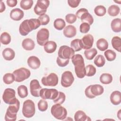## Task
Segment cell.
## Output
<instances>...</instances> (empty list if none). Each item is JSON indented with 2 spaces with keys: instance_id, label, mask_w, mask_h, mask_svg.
I'll list each match as a JSON object with an SVG mask.
<instances>
[{
  "instance_id": "cell-18",
  "label": "cell",
  "mask_w": 121,
  "mask_h": 121,
  "mask_svg": "<svg viewBox=\"0 0 121 121\" xmlns=\"http://www.w3.org/2000/svg\"><path fill=\"white\" fill-rule=\"evenodd\" d=\"M24 16V13L23 10L19 8H15L11 10L9 14L10 17L13 20L19 21Z\"/></svg>"
},
{
  "instance_id": "cell-33",
  "label": "cell",
  "mask_w": 121,
  "mask_h": 121,
  "mask_svg": "<svg viewBox=\"0 0 121 121\" xmlns=\"http://www.w3.org/2000/svg\"><path fill=\"white\" fill-rule=\"evenodd\" d=\"M97 53V51L95 48H91L86 50L84 52V54L86 58L88 60H92Z\"/></svg>"
},
{
  "instance_id": "cell-25",
  "label": "cell",
  "mask_w": 121,
  "mask_h": 121,
  "mask_svg": "<svg viewBox=\"0 0 121 121\" xmlns=\"http://www.w3.org/2000/svg\"><path fill=\"white\" fill-rule=\"evenodd\" d=\"M91 91L95 96L101 95L104 92V87L99 84H95L91 85Z\"/></svg>"
},
{
  "instance_id": "cell-5",
  "label": "cell",
  "mask_w": 121,
  "mask_h": 121,
  "mask_svg": "<svg viewBox=\"0 0 121 121\" xmlns=\"http://www.w3.org/2000/svg\"><path fill=\"white\" fill-rule=\"evenodd\" d=\"M22 112L24 116L27 118L32 117L35 112V107L34 102L30 99L23 103Z\"/></svg>"
},
{
  "instance_id": "cell-15",
  "label": "cell",
  "mask_w": 121,
  "mask_h": 121,
  "mask_svg": "<svg viewBox=\"0 0 121 121\" xmlns=\"http://www.w3.org/2000/svg\"><path fill=\"white\" fill-rule=\"evenodd\" d=\"M42 87L40 85L39 82L37 79H33L30 83V93L34 97L40 96V91Z\"/></svg>"
},
{
  "instance_id": "cell-48",
  "label": "cell",
  "mask_w": 121,
  "mask_h": 121,
  "mask_svg": "<svg viewBox=\"0 0 121 121\" xmlns=\"http://www.w3.org/2000/svg\"><path fill=\"white\" fill-rule=\"evenodd\" d=\"M80 1V0H68L67 2L70 7L75 8L79 5Z\"/></svg>"
},
{
  "instance_id": "cell-26",
  "label": "cell",
  "mask_w": 121,
  "mask_h": 121,
  "mask_svg": "<svg viewBox=\"0 0 121 121\" xmlns=\"http://www.w3.org/2000/svg\"><path fill=\"white\" fill-rule=\"evenodd\" d=\"M112 30L115 33L120 32L121 31V19L119 18L113 19L111 23Z\"/></svg>"
},
{
  "instance_id": "cell-37",
  "label": "cell",
  "mask_w": 121,
  "mask_h": 121,
  "mask_svg": "<svg viewBox=\"0 0 121 121\" xmlns=\"http://www.w3.org/2000/svg\"><path fill=\"white\" fill-rule=\"evenodd\" d=\"M3 81L7 85L11 84L15 81V76L13 73H7L3 76Z\"/></svg>"
},
{
  "instance_id": "cell-52",
  "label": "cell",
  "mask_w": 121,
  "mask_h": 121,
  "mask_svg": "<svg viewBox=\"0 0 121 121\" xmlns=\"http://www.w3.org/2000/svg\"><path fill=\"white\" fill-rule=\"evenodd\" d=\"M120 112H121V109L119 110V111H118V113H117V116L118 117V118H119L120 120H121V115H120L121 113H120Z\"/></svg>"
},
{
  "instance_id": "cell-10",
  "label": "cell",
  "mask_w": 121,
  "mask_h": 121,
  "mask_svg": "<svg viewBox=\"0 0 121 121\" xmlns=\"http://www.w3.org/2000/svg\"><path fill=\"white\" fill-rule=\"evenodd\" d=\"M49 4L50 1L48 0H38L34 8V11L37 15L41 16L44 14Z\"/></svg>"
},
{
  "instance_id": "cell-43",
  "label": "cell",
  "mask_w": 121,
  "mask_h": 121,
  "mask_svg": "<svg viewBox=\"0 0 121 121\" xmlns=\"http://www.w3.org/2000/svg\"><path fill=\"white\" fill-rule=\"evenodd\" d=\"M66 96L64 93L62 92H59L58 95L57 97L54 99L53 100V102L55 104H62L65 101Z\"/></svg>"
},
{
  "instance_id": "cell-42",
  "label": "cell",
  "mask_w": 121,
  "mask_h": 121,
  "mask_svg": "<svg viewBox=\"0 0 121 121\" xmlns=\"http://www.w3.org/2000/svg\"><path fill=\"white\" fill-rule=\"evenodd\" d=\"M38 110L41 112H44L48 109V103L44 99H41L37 104Z\"/></svg>"
},
{
  "instance_id": "cell-29",
  "label": "cell",
  "mask_w": 121,
  "mask_h": 121,
  "mask_svg": "<svg viewBox=\"0 0 121 121\" xmlns=\"http://www.w3.org/2000/svg\"><path fill=\"white\" fill-rule=\"evenodd\" d=\"M100 81L103 84H109L112 81V77L109 73H103L100 77Z\"/></svg>"
},
{
  "instance_id": "cell-7",
  "label": "cell",
  "mask_w": 121,
  "mask_h": 121,
  "mask_svg": "<svg viewBox=\"0 0 121 121\" xmlns=\"http://www.w3.org/2000/svg\"><path fill=\"white\" fill-rule=\"evenodd\" d=\"M13 74L15 76V81L21 82L29 78L31 75L30 70L25 68H20L14 70Z\"/></svg>"
},
{
  "instance_id": "cell-6",
  "label": "cell",
  "mask_w": 121,
  "mask_h": 121,
  "mask_svg": "<svg viewBox=\"0 0 121 121\" xmlns=\"http://www.w3.org/2000/svg\"><path fill=\"white\" fill-rule=\"evenodd\" d=\"M76 16L81 19L82 23H86L91 25L94 22V18L88 12V10L85 8H81L78 9L76 12Z\"/></svg>"
},
{
  "instance_id": "cell-46",
  "label": "cell",
  "mask_w": 121,
  "mask_h": 121,
  "mask_svg": "<svg viewBox=\"0 0 121 121\" xmlns=\"http://www.w3.org/2000/svg\"><path fill=\"white\" fill-rule=\"evenodd\" d=\"M90 28V25L86 23H82L79 26L80 32L83 34H86L88 32Z\"/></svg>"
},
{
  "instance_id": "cell-36",
  "label": "cell",
  "mask_w": 121,
  "mask_h": 121,
  "mask_svg": "<svg viewBox=\"0 0 121 121\" xmlns=\"http://www.w3.org/2000/svg\"><path fill=\"white\" fill-rule=\"evenodd\" d=\"M94 63L98 67H103L105 63V60L102 55H98L95 58Z\"/></svg>"
},
{
  "instance_id": "cell-28",
  "label": "cell",
  "mask_w": 121,
  "mask_h": 121,
  "mask_svg": "<svg viewBox=\"0 0 121 121\" xmlns=\"http://www.w3.org/2000/svg\"><path fill=\"white\" fill-rule=\"evenodd\" d=\"M111 43L112 47L119 52H121V39L119 36H115L112 37Z\"/></svg>"
},
{
  "instance_id": "cell-38",
  "label": "cell",
  "mask_w": 121,
  "mask_h": 121,
  "mask_svg": "<svg viewBox=\"0 0 121 121\" xmlns=\"http://www.w3.org/2000/svg\"><path fill=\"white\" fill-rule=\"evenodd\" d=\"M106 60L109 61L114 60L116 57V54L115 52L112 50H106L104 52Z\"/></svg>"
},
{
  "instance_id": "cell-34",
  "label": "cell",
  "mask_w": 121,
  "mask_h": 121,
  "mask_svg": "<svg viewBox=\"0 0 121 121\" xmlns=\"http://www.w3.org/2000/svg\"><path fill=\"white\" fill-rule=\"evenodd\" d=\"M17 94L18 96L22 98H24L28 95V89L25 85H20L17 88Z\"/></svg>"
},
{
  "instance_id": "cell-11",
  "label": "cell",
  "mask_w": 121,
  "mask_h": 121,
  "mask_svg": "<svg viewBox=\"0 0 121 121\" xmlns=\"http://www.w3.org/2000/svg\"><path fill=\"white\" fill-rule=\"evenodd\" d=\"M59 94L58 91L54 88H42L40 91V96L43 99L54 100Z\"/></svg>"
},
{
  "instance_id": "cell-31",
  "label": "cell",
  "mask_w": 121,
  "mask_h": 121,
  "mask_svg": "<svg viewBox=\"0 0 121 121\" xmlns=\"http://www.w3.org/2000/svg\"><path fill=\"white\" fill-rule=\"evenodd\" d=\"M120 12V9L119 6L116 5H112L110 6L108 9V14L112 17L117 16Z\"/></svg>"
},
{
  "instance_id": "cell-19",
  "label": "cell",
  "mask_w": 121,
  "mask_h": 121,
  "mask_svg": "<svg viewBox=\"0 0 121 121\" xmlns=\"http://www.w3.org/2000/svg\"><path fill=\"white\" fill-rule=\"evenodd\" d=\"M63 33L65 37L72 38L76 35L77 29L74 26L68 25L65 27Z\"/></svg>"
},
{
  "instance_id": "cell-22",
  "label": "cell",
  "mask_w": 121,
  "mask_h": 121,
  "mask_svg": "<svg viewBox=\"0 0 121 121\" xmlns=\"http://www.w3.org/2000/svg\"><path fill=\"white\" fill-rule=\"evenodd\" d=\"M56 43L53 41H49L43 45L44 50L47 53H52L54 52L57 48Z\"/></svg>"
},
{
  "instance_id": "cell-49",
  "label": "cell",
  "mask_w": 121,
  "mask_h": 121,
  "mask_svg": "<svg viewBox=\"0 0 121 121\" xmlns=\"http://www.w3.org/2000/svg\"><path fill=\"white\" fill-rule=\"evenodd\" d=\"M90 87H91V85L88 86L85 89V94L86 96L90 99H92L95 98V96L93 95L91 91V89H90Z\"/></svg>"
},
{
  "instance_id": "cell-35",
  "label": "cell",
  "mask_w": 121,
  "mask_h": 121,
  "mask_svg": "<svg viewBox=\"0 0 121 121\" xmlns=\"http://www.w3.org/2000/svg\"><path fill=\"white\" fill-rule=\"evenodd\" d=\"M0 40L2 44L7 45L11 42V36L8 33L3 32L0 35Z\"/></svg>"
},
{
  "instance_id": "cell-40",
  "label": "cell",
  "mask_w": 121,
  "mask_h": 121,
  "mask_svg": "<svg viewBox=\"0 0 121 121\" xmlns=\"http://www.w3.org/2000/svg\"><path fill=\"white\" fill-rule=\"evenodd\" d=\"M94 12L96 16L102 17L106 14V9L104 6L98 5L96 6L95 8Z\"/></svg>"
},
{
  "instance_id": "cell-30",
  "label": "cell",
  "mask_w": 121,
  "mask_h": 121,
  "mask_svg": "<svg viewBox=\"0 0 121 121\" xmlns=\"http://www.w3.org/2000/svg\"><path fill=\"white\" fill-rule=\"evenodd\" d=\"M70 47L72 48L75 52H78L82 50V43L81 39H75L72 40L70 43Z\"/></svg>"
},
{
  "instance_id": "cell-27",
  "label": "cell",
  "mask_w": 121,
  "mask_h": 121,
  "mask_svg": "<svg viewBox=\"0 0 121 121\" xmlns=\"http://www.w3.org/2000/svg\"><path fill=\"white\" fill-rule=\"evenodd\" d=\"M97 48L101 51H104L108 47V43L104 38H100L96 42Z\"/></svg>"
},
{
  "instance_id": "cell-39",
  "label": "cell",
  "mask_w": 121,
  "mask_h": 121,
  "mask_svg": "<svg viewBox=\"0 0 121 121\" xmlns=\"http://www.w3.org/2000/svg\"><path fill=\"white\" fill-rule=\"evenodd\" d=\"M33 5V0H22L20 2V7L24 10H28L30 9Z\"/></svg>"
},
{
  "instance_id": "cell-4",
  "label": "cell",
  "mask_w": 121,
  "mask_h": 121,
  "mask_svg": "<svg viewBox=\"0 0 121 121\" xmlns=\"http://www.w3.org/2000/svg\"><path fill=\"white\" fill-rule=\"evenodd\" d=\"M51 112L55 118L59 120H64L67 115L66 109L59 104H55L52 106Z\"/></svg>"
},
{
  "instance_id": "cell-32",
  "label": "cell",
  "mask_w": 121,
  "mask_h": 121,
  "mask_svg": "<svg viewBox=\"0 0 121 121\" xmlns=\"http://www.w3.org/2000/svg\"><path fill=\"white\" fill-rule=\"evenodd\" d=\"M66 23L65 21L62 18L56 19L53 23V26L54 28L58 30H61L65 28Z\"/></svg>"
},
{
  "instance_id": "cell-9",
  "label": "cell",
  "mask_w": 121,
  "mask_h": 121,
  "mask_svg": "<svg viewBox=\"0 0 121 121\" xmlns=\"http://www.w3.org/2000/svg\"><path fill=\"white\" fill-rule=\"evenodd\" d=\"M75 52L72 48L67 45H62L59 49L58 55L60 58L69 60L75 55Z\"/></svg>"
},
{
  "instance_id": "cell-47",
  "label": "cell",
  "mask_w": 121,
  "mask_h": 121,
  "mask_svg": "<svg viewBox=\"0 0 121 121\" xmlns=\"http://www.w3.org/2000/svg\"><path fill=\"white\" fill-rule=\"evenodd\" d=\"M69 59H63L61 58H60L58 56L56 60V62L58 64V65L60 67H64L66 66L69 63Z\"/></svg>"
},
{
  "instance_id": "cell-41",
  "label": "cell",
  "mask_w": 121,
  "mask_h": 121,
  "mask_svg": "<svg viewBox=\"0 0 121 121\" xmlns=\"http://www.w3.org/2000/svg\"><path fill=\"white\" fill-rule=\"evenodd\" d=\"M86 76L87 77H92L95 74L96 69L93 65L89 64L86 67Z\"/></svg>"
},
{
  "instance_id": "cell-51",
  "label": "cell",
  "mask_w": 121,
  "mask_h": 121,
  "mask_svg": "<svg viewBox=\"0 0 121 121\" xmlns=\"http://www.w3.org/2000/svg\"><path fill=\"white\" fill-rule=\"evenodd\" d=\"M6 9V6L5 4L2 1H0V12H3Z\"/></svg>"
},
{
  "instance_id": "cell-24",
  "label": "cell",
  "mask_w": 121,
  "mask_h": 121,
  "mask_svg": "<svg viewBox=\"0 0 121 121\" xmlns=\"http://www.w3.org/2000/svg\"><path fill=\"white\" fill-rule=\"evenodd\" d=\"M74 120L75 121H91V119L86 115L84 112L78 110L74 114Z\"/></svg>"
},
{
  "instance_id": "cell-17",
  "label": "cell",
  "mask_w": 121,
  "mask_h": 121,
  "mask_svg": "<svg viewBox=\"0 0 121 121\" xmlns=\"http://www.w3.org/2000/svg\"><path fill=\"white\" fill-rule=\"evenodd\" d=\"M28 66L33 69H38L41 65L40 59L36 56H31L29 57L27 61Z\"/></svg>"
},
{
  "instance_id": "cell-14",
  "label": "cell",
  "mask_w": 121,
  "mask_h": 121,
  "mask_svg": "<svg viewBox=\"0 0 121 121\" xmlns=\"http://www.w3.org/2000/svg\"><path fill=\"white\" fill-rule=\"evenodd\" d=\"M74 81V78L70 71H64L61 75V85L64 87L70 86Z\"/></svg>"
},
{
  "instance_id": "cell-13",
  "label": "cell",
  "mask_w": 121,
  "mask_h": 121,
  "mask_svg": "<svg viewBox=\"0 0 121 121\" xmlns=\"http://www.w3.org/2000/svg\"><path fill=\"white\" fill-rule=\"evenodd\" d=\"M49 37V32L47 28H43L40 29L36 35V41L38 44L43 46L48 41Z\"/></svg>"
},
{
  "instance_id": "cell-44",
  "label": "cell",
  "mask_w": 121,
  "mask_h": 121,
  "mask_svg": "<svg viewBox=\"0 0 121 121\" xmlns=\"http://www.w3.org/2000/svg\"><path fill=\"white\" fill-rule=\"evenodd\" d=\"M38 19L40 21L41 25H42V26L46 25L50 22V17L49 16L46 14L40 16L38 17Z\"/></svg>"
},
{
  "instance_id": "cell-21",
  "label": "cell",
  "mask_w": 121,
  "mask_h": 121,
  "mask_svg": "<svg viewBox=\"0 0 121 121\" xmlns=\"http://www.w3.org/2000/svg\"><path fill=\"white\" fill-rule=\"evenodd\" d=\"M22 46L23 48L26 51H32L35 47V43L32 39L27 38L23 40Z\"/></svg>"
},
{
  "instance_id": "cell-20",
  "label": "cell",
  "mask_w": 121,
  "mask_h": 121,
  "mask_svg": "<svg viewBox=\"0 0 121 121\" xmlns=\"http://www.w3.org/2000/svg\"><path fill=\"white\" fill-rule=\"evenodd\" d=\"M110 101L115 105H119L121 103V93L119 91L112 92L110 95Z\"/></svg>"
},
{
  "instance_id": "cell-8",
  "label": "cell",
  "mask_w": 121,
  "mask_h": 121,
  "mask_svg": "<svg viewBox=\"0 0 121 121\" xmlns=\"http://www.w3.org/2000/svg\"><path fill=\"white\" fill-rule=\"evenodd\" d=\"M2 99L7 104H14L17 99L16 98V92L14 89L7 88L5 89L2 95Z\"/></svg>"
},
{
  "instance_id": "cell-50",
  "label": "cell",
  "mask_w": 121,
  "mask_h": 121,
  "mask_svg": "<svg viewBox=\"0 0 121 121\" xmlns=\"http://www.w3.org/2000/svg\"><path fill=\"white\" fill-rule=\"evenodd\" d=\"M17 0H7L6 3L7 5L11 8L15 7L17 4Z\"/></svg>"
},
{
  "instance_id": "cell-2",
  "label": "cell",
  "mask_w": 121,
  "mask_h": 121,
  "mask_svg": "<svg viewBox=\"0 0 121 121\" xmlns=\"http://www.w3.org/2000/svg\"><path fill=\"white\" fill-rule=\"evenodd\" d=\"M71 61L75 67L76 76L79 78H82L86 76V67L84 60L81 54H75L71 58Z\"/></svg>"
},
{
  "instance_id": "cell-3",
  "label": "cell",
  "mask_w": 121,
  "mask_h": 121,
  "mask_svg": "<svg viewBox=\"0 0 121 121\" xmlns=\"http://www.w3.org/2000/svg\"><path fill=\"white\" fill-rule=\"evenodd\" d=\"M19 107L20 102L18 99L14 104H9L5 115V120L6 121H16L17 118V112L19 109Z\"/></svg>"
},
{
  "instance_id": "cell-16",
  "label": "cell",
  "mask_w": 121,
  "mask_h": 121,
  "mask_svg": "<svg viewBox=\"0 0 121 121\" xmlns=\"http://www.w3.org/2000/svg\"><path fill=\"white\" fill-rule=\"evenodd\" d=\"M82 49L88 50L91 49L94 43V37L90 34H87L84 35L81 39Z\"/></svg>"
},
{
  "instance_id": "cell-45",
  "label": "cell",
  "mask_w": 121,
  "mask_h": 121,
  "mask_svg": "<svg viewBox=\"0 0 121 121\" xmlns=\"http://www.w3.org/2000/svg\"><path fill=\"white\" fill-rule=\"evenodd\" d=\"M77 19V16L74 14H68L65 17L66 22L69 24H73L76 21Z\"/></svg>"
},
{
  "instance_id": "cell-12",
  "label": "cell",
  "mask_w": 121,
  "mask_h": 121,
  "mask_svg": "<svg viewBox=\"0 0 121 121\" xmlns=\"http://www.w3.org/2000/svg\"><path fill=\"white\" fill-rule=\"evenodd\" d=\"M59 78L54 73H51L46 77H43L41 79L42 83L44 86H55L58 84Z\"/></svg>"
},
{
  "instance_id": "cell-1",
  "label": "cell",
  "mask_w": 121,
  "mask_h": 121,
  "mask_svg": "<svg viewBox=\"0 0 121 121\" xmlns=\"http://www.w3.org/2000/svg\"><path fill=\"white\" fill-rule=\"evenodd\" d=\"M40 26L41 24L38 19H26L20 24L19 27V32L21 35L26 36L33 30L38 28Z\"/></svg>"
},
{
  "instance_id": "cell-23",
  "label": "cell",
  "mask_w": 121,
  "mask_h": 121,
  "mask_svg": "<svg viewBox=\"0 0 121 121\" xmlns=\"http://www.w3.org/2000/svg\"><path fill=\"white\" fill-rule=\"evenodd\" d=\"M2 54L4 59L7 60H11L15 56L14 51L10 48H6L4 49Z\"/></svg>"
}]
</instances>
